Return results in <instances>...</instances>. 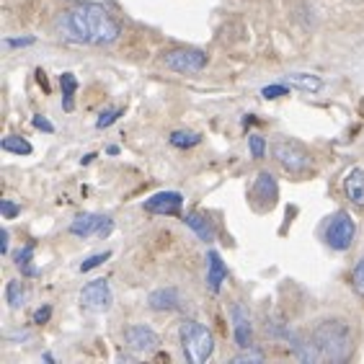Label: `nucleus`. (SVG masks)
<instances>
[{
  "mask_svg": "<svg viewBox=\"0 0 364 364\" xmlns=\"http://www.w3.org/2000/svg\"><path fill=\"white\" fill-rule=\"evenodd\" d=\"M60 29L70 42L106 47V44H114L119 39L121 23L104 6L80 3V6L70 8L60 16Z\"/></svg>",
  "mask_w": 364,
  "mask_h": 364,
  "instance_id": "obj_1",
  "label": "nucleus"
},
{
  "mask_svg": "<svg viewBox=\"0 0 364 364\" xmlns=\"http://www.w3.org/2000/svg\"><path fill=\"white\" fill-rule=\"evenodd\" d=\"M313 343L318 346L321 357L331 359V362H343V359L351 354V346H354L349 323L346 321H323L321 326H315Z\"/></svg>",
  "mask_w": 364,
  "mask_h": 364,
  "instance_id": "obj_2",
  "label": "nucleus"
},
{
  "mask_svg": "<svg viewBox=\"0 0 364 364\" xmlns=\"http://www.w3.org/2000/svg\"><path fill=\"white\" fill-rule=\"evenodd\" d=\"M181 349H184L186 362L204 364L214 354V338L209 329H204L197 321H186L181 326Z\"/></svg>",
  "mask_w": 364,
  "mask_h": 364,
  "instance_id": "obj_3",
  "label": "nucleus"
},
{
  "mask_svg": "<svg viewBox=\"0 0 364 364\" xmlns=\"http://www.w3.org/2000/svg\"><path fill=\"white\" fill-rule=\"evenodd\" d=\"M274 158L289 173H302L310 168V153L297 140H277L274 143Z\"/></svg>",
  "mask_w": 364,
  "mask_h": 364,
  "instance_id": "obj_4",
  "label": "nucleus"
},
{
  "mask_svg": "<svg viewBox=\"0 0 364 364\" xmlns=\"http://www.w3.org/2000/svg\"><path fill=\"white\" fill-rule=\"evenodd\" d=\"M354 236H357V222L351 220L349 212H336L329 225H326V243H329L333 250L351 248Z\"/></svg>",
  "mask_w": 364,
  "mask_h": 364,
  "instance_id": "obj_5",
  "label": "nucleus"
},
{
  "mask_svg": "<svg viewBox=\"0 0 364 364\" xmlns=\"http://www.w3.org/2000/svg\"><path fill=\"white\" fill-rule=\"evenodd\" d=\"M111 302H114V294H111L106 279H93L80 292V305L86 310H93V313H106Z\"/></svg>",
  "mask_w": 364,
  "mask_h": 364,
  "instance_id": "obj_6",
  "label": "nucleus"
},
{
  "mask_svg": "<svg viewBox=\"0 0 364 364\" xmlns=\"http://www.w3.org/2000/svg\"><path fill=\"white\" fill-rule=\"evenodd\" d=\"M163 62L173 72H199L207 67V55L202 50H173L165 52Z\"/></svg>",
  "mask_w": 364,
  "mask_h": 364,
  "instance_id": "obj_7",
  "label": "nucleus"
},
{
  "mask_svg": "<svg viewBox=\"0 0 364 364\" xmlns=\"http://www.w3.org/2000/svg\"><path fill=\"white\" fill-rule=\"evenodd\" d=\"M114 228V222L111 217H104V214H91V212H83L78 214L75 220L70 222V233L78 238H88L93 233H99L101 238H106Z\"/></svg>",
  "mask_w": 364,
  "mask_h": 364,
  "instance_id": "obj_8",
  "label": "nucleus"
},
{
  "mask_svg": "<svg viewBox=\"0 0 364 364\" xmlns=\"http://www.w3.org/2000/svg\"><path fill=\"white\" fill-rule=\"evenodd\" d=\"M124 343L129 349L137 351V354H148V351H155L160 346V338L153 329L148 326H129L124 331Z\"/></svg>",
  "mask_w": 364,
  "mask_h": 364,
  "instance_id": "obj_9",
  "label": "nucleus"
},
{
  "mask_svg": "<svg viewBox=\"0 0 364 364\" xmlns=\"http://www.w3.org/2000/svg\"><path fill=\"white\" fill-rule=\"evenodd\" d=\"M181 204H184V197L179 192H160L145 199V209L153 214H179Z\"/></svg>",
  "mask_w": 364,
  "mask_h": 364,
  "instance_id": "obj_10",
  "label": "nucleus"
},
{
  "mask_svg": "<svg viewBox=\"0 0 364 364\" xmlns=\"http://www.w3.org/2000/svg\"><path fill=\"white\" fill-rule=\"evenodd\" d=\"M233 329H236V343L241 349L253 346V326H250V315L243 305H233Z\"/></svg>",
  "mask_w": 364,
  "mask_h": 364,
  "instance_id": "obj_11",
  "label": "nucleus"
},
{
  "mask_svg": "<svg viewBox=\"0 0 364 364\" xmlns=\"http://www.w3.org/2000/svg\"><path fill=\"white\" fill-rule=\"evenodd\" d=\"M228 279V266H225V261H222V256L217 253V250H209L207 253V287L209 292H220L222 282Z\"/></svg>",
  "mask_w": 364,
  "mask_h": 364,
  "instance_id": "obj_12",
  "label": "nucleus"
},
{
  "mask_svg": "<svg viewBox=\"0 0 364 364\" xmlns=\"http://www.w3.org/2000/svg\"><path fill=\"white\" fill-rule=\"evenodd\" d=\"M343 192L351 199V204L364 209V168H351L343 179Z\"/></svg>",
  "mask_w": 364,
  "mask_h": 364,
  "instance_id": "obj_13",
  "label": "nucleus"
},
{
  "mask_svg": "<svg viewBox=\"0 0 364 364\" xmlns=\"http://www.w3.org/2000/svg\"><path fill=\"white\" fill-rule=\"evenodd\" d=\"M277 181L269 171H261L256 179V186H253V199H261L264 202V207H274V202H277ZM261 207V209H264Z\"/></svg>",
  "mask_w": 364,
  "mask_h": 364,
  "instance_id": "obj_14",
  "label": "nucleus"
},
{
  "mask_svg": "<svg viewBox=\"0 0 364 364\" xmlns=\"http://www.w3.org/2000/svg\"><path fill=\"white\" fill-rule=\"evenodd\" d=\"M148 305H150L153 310H158V313H165V310H176V307L181 305V297H179V292H176L173 287H163V289H155V292H150V297H148Z\"/></svg>",
  "mask_w": 364,
  "mask_h": 364,
  "instance_id": "obj_15",
  "label": "nucleus"
},
{
  "mask_svg": "<svg viewBox=\"0 0 364 364\" xmlns=\"http://www.w3.org/2000/svg\"><path fill=\"white\" fill-rule=\"evenodd\" d=\"M184 222L189 225V228L197 233V236L202 238L204 243H212L214 241V228H212V222H209L207 214H202V212H189L184 217Z\"/></svg>",
  "mask_w": 364,
  "mask_h": 364,
  "instance_id": "obj_16",
  "label": "nucleus"
},
{
  "mask_svg": "<svg viewBox=\"0 0 364 364\" xmlns=\"http://www.w3.org/2000/svg\"><path fill=\"white\" fill-rule=\"evenodd\" d=\"M34 248H36L34 243H29V246H23V248L13 256V264L21 269L23 277H36V274H39V269L31 264V261H34Z\"/></svg>",
  "mask_w": 364,
  "mask_h": 364,
  "instance_id": "obj_17",
  "label": "nucleus"
},
{
  "mask_svg": "<svg viewBox=\"0 0 364 364\" xmlns=\"http://www.w3.org/2000/svg\"><path fill=\"white\" fill-rule=\"evenodd\" d=\"M287 83L289 86H297L307 93H318L323 88V80L318 75H305V72H289L287 75Z\"/></svg>",
  "mask_w": 364,
  "mask_h": 364,
  "instance_id": "obj_18",
  "label": "nucleus"
},
{
  "mask_svg": "<svg viewBox=\"0 0 364 364\" xmlns=\"http://www.w3.org/2000/svg\"><path fill=\"white\" fill-rule=\"evenodd\" d=\"M60 86H62L65 111H72V99H75V91H78V80H75L72 72H62V75H60Z\"/></svg>",
  "mask_w": 364,
  "mask_h": 364,
  "instance_id": "obj_19",
  "label": "nucleus"
},
{
  "mask_svg": "<svg viewBox=\"0 0 364 364\" xmlns=\"http://www.w3.org/2000/svg\"><path fill=\"white\" fill-rule=\"evenodd\" d=\"M0 148H3L6 153H16V155H31V153H34L31 143H26L23 137H16V135L3 137V143H0Z\"/></svg>",
  "mask_w": 364,
  "mask_h": 364,
  "instance_id": "obj_20",
  "label": "nucleus"
},
{
  "mask_svg": "<svg viewBox=\"0 0 364 364\" xmlns=\"http://www.w3.org/2000/svg\"><path fill=\"white\" fill-rule=\"evenodd\" d=\"M168 143H171L173 148H181V150H186V148H197V145L202 143V135H197V132H184V129H179V132H171Z\"/></svg>",
  "mask_w": 364,
  "mask_h": 364,
  "instance_id": "obj_21",
  "label": "nucleus"
},
{
  "mask_svg": "<svg viewBox=\"0 0 364 364\" xmlns=\"http://www.w3.org/2000/svg\"><path fill=\"white\" fill-rule=\"evenodd\" d=\"M6 300H8V305L13 307H21L23 302H26V287L21 285V282H8V287H6Z\"/></svg>",
  "mask_w": 364,
  "mask_h": 364,
  "instance_id": "obj_22",
  "label": "nucleus"
},
{
  "mask_svg": "<svg viewBox=\"0 0 364 364\" xmlns=\"http://www.w3.org/2000/svg\"><path fill=\"white\" fill-rule=\"evenodd\" d=\"M246 362L261 364V362H264V351H258V349H253V346H248V349H243L241 354H236V357H233V364H246Z\"/></svg>",
  "mask_w": 364,
  "mask_h": 364,
  "instance_id": "obj_23",
  "label": "nucleus"
},
{
  "mask_svg": "<svg viewBox=\"0 0 364 364\" xmlns=\"http://www.w3.org/2000/svg\"><path fill=\"white\" fill-rule=\"evenodd\" d=\"M121 114H124V109H106V111H101V114H99V119H96V127H99V129L111 127V124H114Z\"/></svg>",
  "mask_w": 364,
  "mask_h": 364,
  "instance_id": "obj_24",
  "label": "nucleus"
},
{
  "mask_svg": "<svg viewBox=\"0 0 364 364\" xmlns=\"http://www.w3.org/2000/svg\"><path fill=\"white\" fill-rule=\"evenodd\" d=\"M248 148H250V158L261 160L266 153V140L261 135H248Z\"/></svg>",
  "mask_w": 364,
  "mask_h": 364,
  "instance_id": "obj_25",
  "label": "nucleus"
},
{
  "mask_svg": "<svg viewBox=\"0 0 364 364\" xmlns=\"http://www.w3.org/2000/svg\"><path fill=\"white\" fill-rule=\"evenodd\" d=\"M111 258V253L109 250H104V253H96V256H91V258H86L83 264H80V272L86 274V272H91V269H96V266H101L104 261H109Z\"/></svg>",
  "mask_w": 364,
  "mask_h": 364,
  "instance_id": "obj_26",
  "label": "nucleus"
},
{
  "mask_svg": "<svg viewBox=\"0 0 364 364\" xmlns=\"http://www.w3.org/2000/svg\"><path fill=\"white\" fill-rule=\"evenodd\" d=\"M351 285H354V289H357V292L364 297V256L359 258V264L354 266V274H351Z\"/></svg>",
  "mask_w": 364,
  "mask_h": 364,
  "instance_id": "obj_27",
  "label": "nucleus"
},
{
  "mask_svg": "<svg viewBox=\"0 0 364 364\" xmlns=\"http://www.w3.org/2000/svg\"><path fill=\"white\" fill-rule=\"evenodd\" d=\"M261 96L266 101H274V99H282V96H289V91H287V86H266L261 88Z\"/></svg>",
  "mask_w": 364,
  "mask_h": 364,
  "instance_id": "obj_28",
  "label": "nucleus"
},
{
  "mask_svg": "<svg viewBox=\"0 0 364 364\" xmlns=\"http://www.w3.org/2000/svg\"><path fill=\"white\" fill-rule=\"evenodd\" d=\"M0 212H3V217H6V220H13L16 214L21 212V207H18L16 202H11V199H0Z\"/></svg>",
  "mask_w": 364,
  "mask_h": 364,
  "instance_id": "obj_29",
  "label": "nucleus"
},
{
  "mask_svg": "<svg viewBox=\"0 0 364 364\" xmlns=\"http://www.w3.org/2000/svg\"><path fill=\"white\" fill-rule=\"evenodd\" d=\"M36 39L34 36H21V39H3V47H31Z\"/></svg>",
  "mask_w": 364,
  "mask_h": 364,
  "instance_id": "obj_30",
  "label": "nucleus"
},
{
  "mask_svg": "<svg viewBox=\"0 0 364 364\" xmlns=\"http://www.w3.org/2000/svg\"><path fill=\"white\" fill-rule=\"evenodd\" d=\"M50 318H52V307L50 305L39 307V310L34 313V323H36V326H44V323L50 321Z\"/></svg>",
  "mask_w": 364,
  "mask_h": 364,
  "instance_id": "obj_31",
  "label": "nucleus"
},
{
  "mask_svg": "<svg viewBox=\"0 0 364 364\" xmlns=\"http://www.w3.org/2000/svg\"><path fill=\"white\" fill-rule=\"evenodd\" d=\"M31 124H34L36 129H44V132H55V124L52 121H47L42 114H36L34 119H31Z\"/></svg>",
  "mask_w": 364,
  "mask_h": 364,
  "instance_id": "obj_32",
  "label": "nucleus"
},
{
  "mask_svg": "<svg viewBox=\"0 0 364 364\" xmlns=\"http://www.w3.org/2000/svg\"><path fill=\"white\" fill-rule=\"evenodd\" d=\"M0 253H8V230H0Z\"/></svg>",
  "mask_w": 364,
  "mask_h": 364,
  "instance_id": "obj_33",
  "label": "nucleus"
},
{
  "mask_svg": "<svg viewBox=\"0 0 364 364\" xmlns=\"http://www.w3.org/2000/svg\"><path fill=\"white\" fill-rule=\"evenodd\" d=\"M36 80H39V83H42V86L47 88V78H44V70H36Z\"/></svg>",
  "mask_w": 364,
  "mask_h": 364,
  "instance_id": "obj_34",
  "label": "nucleus"
},
{
  "mask_svg": "<svg viewBox=\"0 0 364 364\" xmlns=\"http://www.w3.org/2000/svg\"><path fill=\"white\" fill-rule=\"evenodd\" d=\"M253 121H256V119H253V116H243V124H246V127H248V124H253Z\"/></svg>",
  "mask_w": 364,
  "mask_h": 364,
  "instance_id": "obj_35",
  "label": "nucleus"
},
{
  "mask_svg": "<svg viewBox=\"0 0 364 364\" xmlns=\"http://www.w3.org/2000/svg\"><path fill=\"white\" fill-rule=\"evenodd\" d=\"M93 158H96V155H93V153H91V155H86V158H83V160H80V163L88 165V163H91V160H93Z\"/></svg>",
  "mask_w": 364,
  "mask_h": 364,
  "instance_id": "obj_36",
  "label": "nucleus"
}]
</instances>
